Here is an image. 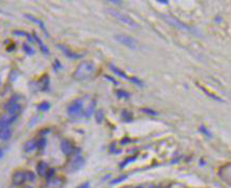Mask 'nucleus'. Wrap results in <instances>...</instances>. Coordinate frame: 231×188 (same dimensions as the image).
Here are the masks:
<instances>
[{
	"label": "nucleus",
	"mask_w": 231,
	"mask_h": 188,
	"mask_svg": "<svg viewBox=\"0 0 231 188\" xmlns=\"http://www.w3.org/2000/svg\"><path fill=\"white\" fill-rule=\"evenodd\" d=\"M95 72V64L93 61H82L75 68L73 73V79L76 81H84L89 79Z\"/></svg>",
	"instance_id": "nucleus-1"
},
{
	"label": "nucleus",
	"mask_w": 231,
	"mask_h": 188,
	"mask_svg": "<svg viewBox=\"0 0 231 188\" xmlns=\"http://www.w3.org/2000/svg\"><path fill=\"white\" fill-rule=\"evenodd\" d=\"M106 13L108 14H110L112 17L114 19H117L118 21H120L121 23H124L126 26L131 27V28H139V23L135 22L133 19H131L128 15H126V14H123L120 12L118 11H114V9H106Z\"/></svg>",
	"instance_id": "nucleus-2"
},
{
	"label": "nucleus",
	"mask_w": 231,
	"mask_h": 188,
	"mask_svg": "<svg viewBox=\"0 0 231 188\" xmlns=\"http://www.w3.org/2000/svg\"><path fill=\"white\" fill-rule=\"evenodd\" d=\"M67 113L71 118H80L83 117V106H82V101H74L71 103L67 107Z\"/></svg>",
	"instance_id": "nucleus-3"
},
{
	"label": "nucleus",
	"mask_w": 231,
	"mask_h": 188,
	"mask_svg": "<svg viewBox=\"0 0 231 188\" xmlns=\"http://www.w3.org/2000/svg\"><path fill=\"white\" fill-rule=\"evenodd\" d=\"M114 39L117 42H119L120 44L127 46L131 50H137L138 49V42L131 36H127L125 34H118L114 36Z\"/></svg>",
	"instance_id": "nucleus-4"
},
{
	"label": "nucleus",
	"mask_w": 231,
	"mask_h": 188,
	"mask_svg": "<svg viewBox=\"0 0 231 188\" xmlns=\"http://www.w3.org/2000/svg\"><path fill=\"white\" fill-rule=\"evenodd\" d=\"M84 165V159L81 155H76L75 157H73V159L69 162L68 164V169L71 171H78L80 170L82 166Z\"/></svg>",
	"instance_id": "nucleus-5"
},
{
	"label": "nucleus",
	"mask_w": 231,
	"mask_h": 188,
	"mask_svg": "<svg viewBox=\"0 0 231 188\" xmlns=\"http://www.w3.org/2000/svg\"><path fill=\"white\" fill-rule=\"evenodd\" d=\"M60 149L63 151V154L66 155V156H71L74 152V146L72 144V142L69 140H63L60 143Z\"/></svg>",
	"instance_id": "nucleus-6"
},
{
	"label": "nucleus",
	"mask_w": 231,
	"mask_h": 188,
	"mask_svg": "<svg viewBox=\"0 0 231 188\" xmlns=\"http://www.w3.org/2000/svg\"><path fill=\"white\" fill-rule=\"evenodd\" d=\"M5 110L8 112L9 116H19L21 111H22V106L19 103H14V104H6L5 105Z\"/></svg>",
	"instance_id": "nucleus-7"
},
{
	"label": "nucleus",
	"mask_w": 231,
	"mask_h": 188,
	"mask_svg": "<svg viewBox=\"0 0 231 188\" xmlns=\"http://www.w3.org/2000/svg\"><path fill=\"white\" fill-rule=\"evenodd\" d=\"M164 19L167 20L168 22L170 23V24H172V26L177 27L178 29H183V30H193L191 27H187L186 24H184V23H182L180 21H178L177 19H174V17H172V16H167L164 15Z\"/></svg>",
	"instance_id": "nucleus-8"
},
{
	"label": "nucleus",
	"mask_w": 231,
	"mask_h": 188,
	"mask_svg": "<svg viewBox=\"0 0 231 188\" xmlns=\"http://www.w3.org/2000/svg\"><path fill=\"white\" fill-rule=\"evenodd\" d=\"M26 181H27L26 172L16 171V172L13 174V185H14V186H22Z\"/></svg>",
	"instance_id": "nucleus-9"
},
{
	"label": "nucleus",
	"mask_w": 231,
	"mask_h": 188,
	"mask_svg": "<svg viewBox=\"0 0 231 188\" xmlns=\"http://www.w3.org/2000/svg\"><path fill=\"white\" fill-rule=\"evenodd\" d=\"M36 148H37V140H35V139L28 140V141H26L24 144H23V151H24V152H31V151H34Z\"/></svg>",
	"instance_id": "nucleus-10"
},
{
	"label": "nucleus",
	"mask_w": 231,
	"mask_h": 188,
	"mask_svg": "<svg viewBox=\"0 0 231 188\" xmlns=\"http://www.w3.org/2000/svg\"><path fill=\"white\" fill-rule=\"evenodd\" d=\"M11 136H12L11 126L0 127V140H1V141H7V140L11 139Z\"/></svg>",
	"instance_id": "nucleus-11"
},
{
	"label": "nucleus",
	"mask_w": 231,
	"mask_h": 188,
	"mask_svg": "<svg viewBox=\"0 0 231 188\" xmlns=\"http://www.w3.org/2000/svg\"><path fill=\"white\" fill-rule=\"evenodd\" d=\"M58 47H59V49L61 50V51H63V52H64V54L66 57H67V58H69V59H79L80 57V54H76V53H74L73 52V51H71V50H68L67 49V47H66V46L65 45H59V44H58Z\"/></svg>",
	"instance_id": "nucleus-12"
},
{
	"label": "nucleus",
	"mask_w": 231,
	"mask_h": 188,
	"mask_svg": "<svg viewBox=\"0 0 231 188\" xmlns=\"http://www.w3.org/2000/svg\"><path fill=\"white\" fill-rule=\"evenodd\" d=\"M63 185H64V181H63L61 178L53 177L52 179L48 180V187L49 188H60L63 187Z\"/></svg>",
	"instance_id": "nucleus-13"
},
{
	"label": "nucleus",
	"mask_w": 231,
	"mask_h": 188,
	"mask_svg": "<svg viewBox=\"0 0 231 188\" xmlns=\"http://www.w3.org/2000/svg\"><path fill=\"white\" fill-rule=\"evenodd\" d=\"M18 119L16 116H5L0 119V127H4V126H9L12 122H14V121Z\"/></svg>",
	"instance_id": "nucleus-14"
},
{
	"label": "nucleus",
	"mask_w": 231,
	"mask_h": 188,
	"mask_svg": "<svg viewBox=\"0 0 231 188\" xmlns=\"http://www.w3.org/2000/svg\"><path fill=\"white\" fill-rule=\"evenodd\" d=\"M24 16H26V19L30 20L31 22H34V23H36V24H38V27H39V28H41V29H42V30L44 31V34H45L46 36H48V30H46V28H45V26H44V23H43V21H41V20L37 19V17H34V16L29 15V14H26Z\"/></svg>",
	"instance_id": "nucleus-15"
},
{
	"label": "nucleus",
	"mask_w": 231,
	"mask_h": 188,
	"mask_svg": "<svg viewBox=\"0 0 231 188\" xmlns=\"http://www.w3.org/2000/svg\"><path fill=\"white\" fill-rule=\"evenodd\" d=\"M33 38H34V41H35V42H37V44L39 45V47H41V50H42V52L44 53V54H46V56H48V54L50 53L49 49H48V46H46L45 44L43 43L42 39H41L39 37H38L37 34H33Z\"/></svg>",
	"instance_id": "nucleus-16"
},
{
	"label": "nucleus",
	"mask_w": 231,
	"mask_h": 188,
	"mask_svg": "<svg viewBox=\"0 0 231 188\" xmlns=\"http://www.w3.org/2000/svg\"><path fill=\"white\" fill-rule=\"evenodd\" d=\"M110 68L112 69V72H113V73L116 74V75H118L119 77H121V79H125V80H128V81H129V79H131V76L126 75L125 72H123L121 69H119V68L116 67V66H114V65H112V64H110Z\"/></svg>",
	"instance_id": "nucleus-17"
},
{
	"label": "nucleus",
	"mask_w": 231,
	"mask_h": 188,
	"mask_svg": "<svg viewBox=\"0 0 231 188\" xmlns=\"http://www.w3.org/2000/svg\"><path fill=\"white\" fill-rule=\"evenodd\" d=\"M36 170H37V173L39 176H45L48 170H49V166H48V164L45 162H39L37 164Z\"/></svg>",
	"instance_id": "nucleus-18"
},
{
	"label": "nucleus",
	"mask_w": 231,
	"mask_h": 188,
	"mask_svg": "<svg viewBox=\"0 0 231 188\" xmlns=\"http://www.w3.org/2000/svg\"><path fill=\"white\" fill-rule=\"evenodd\" d=\"M116 96H117L118 98H120V99H128V98L131 97L129 92L123 90V89H118V90L116 91Z\"/></svg>",
	"instance_id": "nucleus-19"
},
{
	"label": "nucleus",
	"mask_w": 231,
	"mask_h": 188,
	"mask_svg": "<svg viewBox=\"0 0 231 188\" xmlns=\"http://www.w3.org/2000/svg\"><path fill=\"white\" fill-rule=\"evenodd\" d=\"M13 34L14 35H18V36H24V37H27V39L30 42V43H34V38H33V36H31L30 34H28V32H26V31H21V30H14L13 31Z\"/></svg>",
	"instance_id": "nucleus-20"
},
{
	"label": "nucleus",
	"mask_w": 231,
	"mask_h": 188,
	"mask_svg": "<svg viewBox=\"0 0 231 188\" xmlns=\"http://www.w3.org/2000/svg\"><path fill=\"white\" fill-rule=\"evenodd\" d=\"M95 106H96V101H91V104L88 106V110L84 112V117L86 118H89L94 113L95 111Z\"/></svg>",
	"instance_id": "nucleus-21"
},
{
	"label": "nucleus",
	"mask_w": 231,
	"mask_h": 188,
	"mask_svg": "<svg viewBox=\"0 0 231 188\" xmlns=\"http://www.w3.org/2000/svg\"><path fill=\"white\" fill-rule=\"evenodd\" d=\"M121 116H123V120L125 121V122H131V121L133 120L132 113L129 112V111H127V110H125V111H123V113H121Z\"/></svg>",
	"instance_id": "nucleus-22"
},
{
	"label": "nucleus",
	"mask_w": 231,
	"mask_h": 188,
	"mask_svg": "<svg viewBox=\"0 0 231 188\" xmlns=\"http://www.w3.org/2000/svg\"><path fill=\"white\" fill-rule=\"evenodd\" d=\"M22 49H23V51H24V52H26L27 54H29V56H33V54L35 53L34 49H33V47H31V46L29 45L28 43H23Z\"/></svg>",
	"instance_id": "nucleus-23"
},
{
	"label": "nucleus",
	"mask_w": 231,
	"mask_h": 188,
	"mask_svg": "<svg viewBox=\"0 0 231 188\" xmlns=\"http://www.w3.org/2000/svg\"><path fill=\"white\" fill-rule=\"evenodd\" d=\"M141 112L146 113L148 116H152V117H156V116L158 114L157 111H155V110H153V109H149V107H143V109H141Z\"/></svg>",
	"instance_id": "nucleus-24"
},
{
	"label": "nucleus",
	"mask_w": 231,
	"mask_h": 188,
	"mask_svg": "<svg viewBox=\"0 0 231 188\" xmlns=\"http://www.w3.org/2000/svg\"><path fill=\"white\" fill-rule=\"evenodd\" d=\"M103 119H104V111L103 110H97V112H96V122L97 124H102Z\"/></svg>",
	"instance_id": "nucleus-25"
},
{
	"label": "nucleus",
	"mask_w": 231,
	"mask_h": 188,
	"mask_svg": "<svg viewBox=\"0 0 231 188\" xmlns=\"http://www.w3.org/2000/svg\"><path fill=\"white\" fill-rule=\"evenodd\" d=\"M50 107H51V105H50V103H48V102H43L38 105V110H39V111H48Z\"/></svg>",
	"instance_id": "nucleus-26"
},
{
	"label": "nucleus",
	"mask_w": 231,
	"mask_h": 188,
	"mask_svg": "<svg viewBox=\"0 0 231 188\" xmlns=\"http://www.w3.org/2000/svg\"><path fill=\"white\" fill-rule=\"evenodd\" d=\"M26 179L29 182H33L35 180V173L31 171H26Z\"/></svg>",
	"instance_id": "nucleus-27"
},
{
	"label": "nucleus",
	"mask_w": 231,
	"mask_h": 188,
	"mask_svg": "<svg viewBox=\"0 0 231 188\" xmlns=\"http://www.w3.org/2000/svg\"><path fill=\"white\" fill-rule=\"evenodd\" d=\"M42 82L44 83V86L42 87V90H46V89L49 88V76H48V75H44V76H43Z\"/></svg>",
	"instance_id": "nucleus-28"
},
{
	"label": "nucleus",
	"mask_w": 231,
	"mask_h": 188,
	"mask_svg": "<svg viewBox=\"0 0 231 188\" xmlns=\"http://www.w3.org/2000/svg\"><path fill=\"white\" fill-rule=\"evenodd\" d=\"M135 159H137V157H135V156H132V157H128V158H127V159H125L124 162L121 163V164H120V167H124V166H126V165H127V164H129V163H131V162H134Z\"/></svg>",
	"instance_id": "nucleus-29"
},
{
	"label": "nucleus",
	"mask_w": 231,
	"mask_h": 188,
	"mask_svg": "<svg viewBox=\"0 0 231 188\" xmlns=\"http://www.w3.org/2000/svg\"><path fill=\"white\" fill-rule=\"evenodd\" d=\"M54 174H56V170L54 169H49L48 170V172H46L45 177L48 180H50V179H52L53 177H54Z\"/></svg>",
	"instance_id": "nucleus-30"
},
{
	"label": "nucleus",
	"mask_w": 231,
	"mask_h": 188,
	"mask_svg": "<svg viewBox=\"0 0 231 188\" xmlns=\"http://www.w3.org/2000/svg\"><path fill=\"white\" fill-rule=\"evenodd\" d=\"M45 143H46L45 137H42V139L39 140V141H37V148H39V149H44V147H45Z\"/></svg>",
	"instance_id": "nucleus-31"
},
{
	"label": "nucleus",
	"mask_w": 231,
	"mask_h": 188,
	"mask_svg": "<svg viewBox=\"0 0 231 188\" xmlns=\"http://www.w3.org/2000/svg\"><path fill=\"white\" fill-rule=\"evenodd\" d=\"M126 178H127V177H126V176H121V177L117 178V179H114V180L112 181L111 184H112V185H114V184H119V182H121V181H123V180H125Z\"/></svg>",
	"instance_id": "nucleus-32"
},
{
	"label": "nucleus",
	"mask_w": 231,
	"mask_h": 188,
	"mask_svg": "<svg viewBox=\"0 0 231 188\" xmlns=\"http://www.w3.org/2000/svg\"><path fill=\"white\" fill-rule=\"evenodd\" d=\"M53 68H54V71H58V69H60L61 68V65L60 62H59V60H54V64H53Z\"/></svg>",
	"instance_id": "nucleus-33"
},
{
	"label": "nucleus",
	"mask_w": 231,
	"mask_h": 188,
	"mask_svg": "<svg viewBox=\"0 0 231 188\" xmlns=\"http://www.w3.org/2000/svg\"><path fill=\"white\" fill-rule=\"evenodd\" d=\"M199 131H200L201 133H203V134H206L207 136H210V133H209V131H207L205 128V126H200V128H199Z\"/></svg>",
	"instance_id": "nucleus-34"
},
{
	"label": "nucleus",
	"mask_w": 231,
	"mask_h": 188,
	"mask_svg": "<svg viewBox=\"0 0 231 188\" xmlns=\"http://www.w3.org/2000/svg\"><path fill=\"white\" fill-rule=\"evenodd\" d=\"M104 77H105V79H108L109 81H111V82L113 83V84H118V81H116L113 77H111V76H109V75H104Z\"/></svg>",
	"instance_id": "nucleus-35"
},
{
	"label": "nucleus",
	"mask_w": 231,
	"mask_h": 188,
	"mask_svg": "<svg viewBox=\"0 0 231 188\" xmlns=\"http://www.w3.org/2000/svg\"><path fill=\"white\" fill-rule=\"evenodd\" d=\"M109 2H111V4H114V5H123V1H118V0H110Z\"/></svg>",
	"instance_id": "nucleus-36"
},
{
	"label": "nucleus",
	"mask_w": 231,
	"mask_h": 188,
	"mask_svg": "<svg viewBox=\"0 0 231 188\" xmlns=\"http://www.w3.org/2000/svg\"><path fill=\"white\" fill-rule=\"evenodd\" d=\"M78 188H89V182H84V184L80 185Z\"/></svg>",
	"instance_id": "nucleus-37"
},
{
	"label": "nucleus",
	"mask_w": 231,
	"mask_h": 188,
	"mask_svg": "<svg viewBox=\"0 0 231 188\" xmlns=\"http://www.w3.org/2000/svg\"><path fill=\"white\" fill-rule=\"evenodd\" d=\"M159 4H164V5H168L169 4V1H167V0H158Z\"/></svg>",
	"instance_id": "nucleus-38"
},
{
	"label": "nucleus",
	"mask_w": 231,
	"mask_h": 188,
	"mask_svg": "<svg viewBox=\"0 0 231 188\" xmlns=\"http://www.w3.org/2000/svg\"><path fill=\"white\" fill-rule=\"evenodd\" d=\"M3 156H4V151L0 149V158H3Z\"/></svg>",
	"instance_id": "nucleus-39"
},
{
	"label": "nucleus",
	"mask_w": 231,
	"mask_h": 188,
	"mask_svg": "<svg viewBox=\"0 0 231 188\" xmlns=\"http://www.w3.org/2000/svg\"><path fill=\"white\" fill-rule=\"evenodd\" d=\"M135 188H143V187H142V186H138V187H135Z\"/></svg>",
	"instance_id": "nucleus-40"
},
{
	"label": "nucleus",
	"mask_w": 231,
	"mask_h": 188,
	"mask_svg": "<svg viewBox=\"0 0 231 188\" xmlns=\"http://www.w3.org/2000/svg\"><path fill=\"white\" fill-rule=\"evenodd\" d=\"M26 188H31V187H26Z\"/></svg>",
	"instance_id": "nucleus-41"
},
{
	"label": "nucleus",
	"mask_w": 231,
	"mask_h": 188,
	"mask_svg": "<svg viewBox=\"0 0 231 188\" xmlns=\"http://www.w3.org/2000/svg\"><path fill=\"white\" fill-rule=\"evenodd\" d=\"M150 188H154V187H150Z\"/></svg>",
	"instance_id": "nucleus-42"
},
{
	"label": "nucleus",
	"mask_w": 231,
	"mask_h": 188,
	"mask_svg": "<svg viewBox=\"0 0 231 188\" xmlns=\"http://www.w3.org/2000/svg\"><path fill=\"white\" fill-rule=\"evenodd\" d=\"M0 83H1V81H0Z\"/></svg>",
	"instance_id": "nucleus-43"
}]
</instances>
